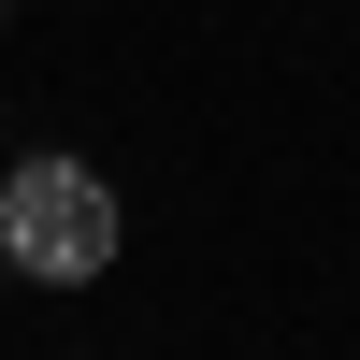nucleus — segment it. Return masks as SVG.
Wrapping results in <instances>:
<instances>
[{"label": "nucleus", "instance_id": "nucleus-2", "mask_svg": "<svg viewBox=\"0 0 360 360\" xmlns=\"http://www.w3.org/2000/svg\"><path fill=\"white\" fill-rule=\"evenodd\" d=\"M0 288H15V259H0Z\"/></svg>", "mask_w": 360, "mask_h": 360}, {"label": "nucleus", "instance_id": "nucleus-1", "mask_svg": "<svg viewBox=\"0 0 360 360\" xmlns=\"http://www.w3.org/2000/svg\"><path fill=\"white\" fill-rule=\"evenodd\" d=\"M115 188L86 159H15L0 173V259H15L29 288H86V274H115Z\"/></svg>", "mask_w": 360, "mask_h": 360}]
</instances>
